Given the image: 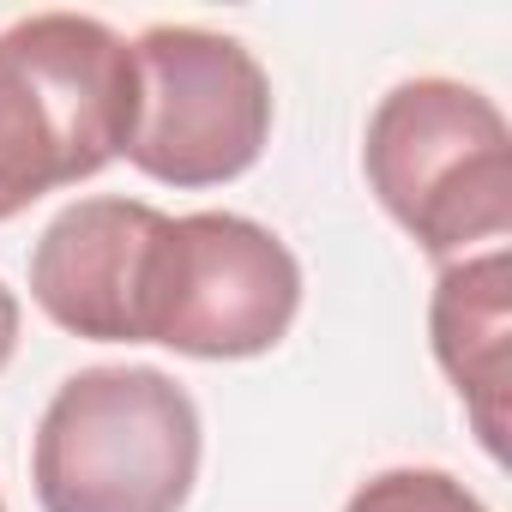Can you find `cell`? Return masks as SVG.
I'll return each instance as SVG.
<instances>
[{"instance_id":"cell-8","label":"cell","mask_w":512,"mask_h":512,"mask_svg":"<svg viewBox=\"0 0 512 512\" xmlns=\"http://www.w3.org/2000/svg\"><path fill=\"white\" fill-rule=\"evenodd\" d=\"M344 512H488L482 494L470 482H458L452 470H428V464H398L368 476Z\"/></svg>"},{"instance_id":"cell-3","label":"cell","mask_w":512,"mask_h":512,"mask_svg":"<svg viewBox=\"0 0 512 512\" xmlns=\"http://www.w3.org/2000/svg\"><path fill=\"white\" fill-rule=\"evenodd\" d=\"M362 175L386 217L434 260L512 229V127L464 79H404L380 97L362 139Z\"/></svg>"},{"instance_id":"cell-6","label":"cell","mask_w":512,"mask_h":512,"mask_svg":"<svg viewBox=\"0 0 512 512\" xmlns=\"http://www.w3.org/2000/svg\"><path fill=\"white\" fill-rule=\"evenodd\" d=\"M163 217L121 193L73 199L31 247V302L73 338L139 344V278Z\"/></svg>"},{"instance_id":"cell-10","label":"cell","mask_w":512,"mask_h":512,"mask_svg":"<svg viewBox=\"0 0 512 512\" xmlns=\"http://www.w3.org/2000/svg\"><path fill=\"white\" fill-rule=\"evenodd\" d=\"M0 512H7V500H0Z\"/></svg>"},{"instance_id":"cell-7","label":"cell","mask_w":512,"mask_h":512,"mask_svg":"<svg viewBox=\"0 0 512 512\" xmlns=\"http://www.w3.org/2000/svg\"><path fill=\"white\" fill-rule=\"evenodd\" d=\"M506 338H512V253H464L434 278L428 344L458 386L464 416L488 458H506Z\"/></svg>"},{"instance_id":"cell-9","label":"cell","mask_w":512,"mask_h":512,"mask_svg":"<svg viewBox=\"0 0 512 512\" xmlns=\"http://www.w3.org/2000/svg\"><path fill=\"white\" fill-rule=\"evenodd\" d=\"M13 350H19V296L0 284V368L13 362Z\"/></svg>"},{"instance_id":"cell-4","label":"cell","mask_w":512,"mask_h":512,"mask_svg":"<svg viewBox=\"0 0 512 512\" xmlns=\"http://www.w3.org/2000/svg\"><path fill=\"white\" fill-rule=\"evenodd\" d=\"M302 314V266L284 235L241 211L163 217L139 278V344L199 362H247Z\"/></svg>"},{"instance_id":"cell-5","label":"cell","mask_w":512,"mask_h":512,"mask_svg":"<svg viewBox=\"0 0 512 512\" xmlns=\"http://www.w3.org/2000/svg\"><path fill=\"white\" fill-rule=\"evenodd\" d=\"M139 115L127 163L163 187H223L272 139V79L235 37L205 25H151L133 37Z\"/></svg>"},{"instance_id":"cell-2","label":"cell","mask_w":512,"mask_h":512,"mask_svg":"<svg viewBox=\"0 0 512 512\" xmlns=\"http://www.w3.org/2000/svg\"><path fill=\"white\" fill-rule=\"evenodd\" d=\"M199 404L193 392L139 362L79 368L55 386L31 482L43 512H181L199 482Z\"/></svg>"},{"instance_id":"cell-1","label":"cell","mask_w":512,"mask_h":512,"mask_svg":"<svg viewBox=\"0 0 512 512\" xmlns=\"http://www.w3.org/2000/svg\"><path fill=\"white\" fill-rule=\"evenodd\" d=\"M139 115L133 43L91 13H31L0 31V223L109 169Z\"/></svg>"}]
</instances>
